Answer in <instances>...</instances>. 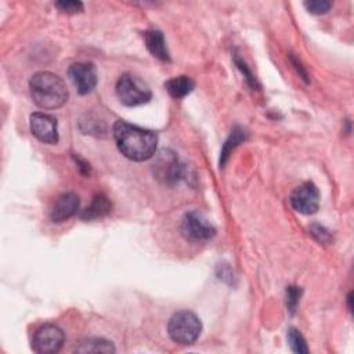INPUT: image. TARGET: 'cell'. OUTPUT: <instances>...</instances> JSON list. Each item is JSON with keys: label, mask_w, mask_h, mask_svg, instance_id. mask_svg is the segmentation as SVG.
<instances>
[{"label": "cell", "mask_w": 354, "mask_h": 354, "mask_svg": "<svg viewBox=\"0 0 354 354\" xmlns=\"http://www.w3.org/2000/svg\"><path fill=\"white\" fill-rule=\"evenodd\" d=\"M118 149L127 159L142 162L155 155L158 137L152 130L134 126L124 120H118L112 129Z\"/></svg>", "instance_id": "1"}, {"label": "cell", "mask_w": 354, "mask_h": 354, "mask_svg": "<svg viewBox=\"0 0 354 354\" xmlns=\"http://www.w3.org/2000/svg\"><path fill=\"white\" fill-rule=\"evenodd\" d=\"M30 95L35 104L43 109H57L68 100V88L64 80L47 71L37 72L29 82Z\"/></svg>", "instance_id": "2"}, {"label": "cell", "mask_w": 354, "mask_h": 354, "mask_svg": "<svg viewBox=\"0 0 354 354\" xmlns=\"http://www.w3.org/2000/svg\"><path fill=\"white\" fill-rule=\"evenodd\" d=\"M167 330L173 342L178 344H192L201 335L202 324L192 311L181 310L171 315Z\"/></svg>", "instance_id": "3"}, {"label": "cell", "mask_w": 354, "mask_h": 354, "mask_svg": "<svg viewBox=\"0 0 354 354\" xmlns=\"http://www.w3.org/2000/svg\"><path fill=\"white\" fill-rule=\"evenodd\" d=\"M116 94L122 104L127 106H137L151 100L149 87L137 76L124 73L116 83Z\"/></svg>", "instance_id": "4"}, {"label": "cell", "mask_w": 354, "mask_h": 354, "mask_svg": "<svg viewBox=\"0 0 354 354\" xmlns=\"http://www.w3.org/2000/svg\"><path fill=\"white\" fill-rule=\"evenodd\" d=\"M180 231L185 239L192 242L209 241L216 235L214 225L199 210H191L183 216Z\"/></svg>", "instance_id": "5"}, {"label": "cell", "mask_w": 354, "mask_h": 354, "mask_svg": "<svg viewBox=\"0 0 354 354\" xmlns=\"http://www.w3.org/2000/svg\"><path fill=\"white\" fill-rule=\"evenodd\" d=\"M65 335L55 324L41 325L33 335L32 348L39 354L58 353L64 344Z\"/></svg>", "instance_id": "6"}, {"label": "cell", "mask_w": 354, "mask_h": 354, "mask_svg": "<svg viewBox=\"0 0 354 354\" xmlns=\"http://www.w3.org/2000/svg\"><path fill=\"white\" fill-rule=\"evenodd\" d=\"M290 205L292 207L303 214H313L319 207V192L318 188L307 181L293 189L290 194Z\"/></svg>", "instance_id": "7"}, {"label": "cell", "mask_w": 354, "mask_h": 354, "mask_svg": "<svg viewBox=\"0 0 354 354\" xmlns=\"http://www.w3.org/2000/svg\"><path fill=\"white\" fill-rule=\"evenodd\" d=\"M30 131L44 144H55L58 141L57 119L51 115L36 112L30 115Z\"/></svg>", "instance_id": "8"}, {"label": "cell", "mask_w": 354, "mask_h": 354, "mask_svg": "<svg viewBox=\"0 0 354 354\" xmlns=\"http://www.w3.org/2000/svg\"><path fill=\"white\" fill-rule=\"evenodd\" d=\"M68 76L79 94L90 93L97 84V72L93 64L76 62L68 69Z\"/></svg>", "instance_id": "9"}, {"label": "cell", "mask_w": 354, "mask_h": 354, "mask_svg": "<svg viewBox=\"0 0 354 354\" xmlns=\"http://www.w3.org/2000/svg\"><path fill=\"white\" fill-rule=\"evenodd\" d=\"M79 196L73 192H65L58 196L54 206L50 210V218L53 223H62L72 216H75L79 210Z\"/></svg>", "instance_id": "10"}, {"label": "cell", "mask_w": 354, "mask_h": 354, "mask_svg": "<svg viewBox=\"0 0 354 354\" xmlns=\"http://www.w3.org/2000/svg\"><path fill=\"white\" fill-rule=\"evenodd\" d=\"M153 166L156 170V176L165 183H173L180 177L181 167L176 153L171 151H162Z\"/></svg>", "instance_id": "11"}, {"label": "cell", "mask_w": 354, "mask_h": 354, "mask_svg": "<svg viewBox=\"0 0 354 354\" xmlns=\"http://www.w3.org/2000/svg\"><path fill=\"white\" fill-rule=\"evenodd\" d=\"M144 41L149 53L160 61H170V54L165 41L162 32L159 30H145L144 32Z\"/></svg>", "instance_id": "12"}, {"label": "cell", "mask_w": 354, "mask_h": 354, "mask_svg": "<svg viewBox=\"0 0 354 354\" xmlns=\"http://www.w3.org/2000/svg\"><path fill=\"white\" fill-rule=\"evenodd\" d=\"M112 209L111 201L104 195V194H97L91 203L83 210L80 217L83 220H94V218H101L106 216Z\"/></svg>", "instance_id": "13"}, {"label": "cell", "mask_w": 354, "mask_h": 354, "mask_svg": "<svg viewBox=\"0 0 354 354\" xmlns=\"http://www.w3.org/2000/svg\"><path fill=\"white\" fill-rule=\"evenodd\" d=\"M195 87V83L188 76H176L165 83V88L173 98H183L189 94Z\"/></svg>", "instance_id": "14"}, {"label": "cell", "mask_w": 354, "mask_h": 354, "mask_svg": "<svg viewBox=\"0 0 354 354\" xmlns=\"http://www.w3.org/2000/svg\"><path fill=\"white\" fill-rule=\"evenodd\" d=\"M77 353H113L115 347L112 346L111 342L105 339H98V337H90L76 347Z\"/></svg>", "instance_id": "15"}, {"label": "cell", "mask_w": 354, "mask_h": 354, "mask_svg": "<svg viewBox=\"0 0 354 354\" xmlns=\"http://www.w3.org/2000/svg\"><path fill=\"white\" fill-rule=\"evenodd\" d=\"M242 141H245V131H243L241 127H235V129L231 131L228 140H227V141L224 142V145H223L221 158H220V165H224V163H225V160H227L228 155L231 153V151H232L236 145H239Z\"/></svg>", "instance_id": "16"}, {"label": "cell", "mask_w": 354, "mask_h": 354, "mask_svg": "<svg viewBox=\"0 0 354 354\" xmlns=\"http://www.w3.org/2000/svg\"><path fill=\"white\" fill-rule=\"evenodd\" d=\"M288 342H289V346H290L292 351L299 353V354L308 353V347L306 344V340L296 328H290L288 330Z\"/></svg>", "instance_id": "17"}, {"label": "cell", "mask_w": 354, "mask_h": 354, "mask_svg": "<svg viewBox=\"0 0 354 354\" xmlns=\"http://www.w3.org/2000/svg\"><path fill=\"white\" fill-rule=\"evenodd\" d=\"M304 7L307 8L308 12L319 15V14L328 12L329 8L332 7V3L326 0H310V1H304Z\"/></svg>", "instance_id": "18"}, {"label": "cell", "mask_w": 354, "mask_h": 354, "mask_svg": "<svg viewBox=\"0 0 354 354\" xmlns=\"http://www.w3.org/2000/svg\"><path fill=\"white\" fill-rule=\"evenodd\" d=\"M55 7L66 14H77L80 11H83V4L80 1H75V0H66V1H57Z\"/></svg>", "instance_id": "19"}, {"label": "cell", "mask_w": 354, "mask_h": 354, "mask_svg": "<svg viewBox=\"0 0 354 354\" xmlns=\"http://www.w3.org/2000/svg\"><path fill=\"white\" fill-rule=\"evenodd\" d=\"M300 289L297 286H289L286 290V304L290 310V313H295L296 306L299 303V297H300Z\"/></svg>", "instance_id": "20"}, {"label": "cell", "mask_w": 354, "mask_h": 354, "mask_svg": "<svg viewBox=\"0 0 354 354\" xmlns=\"http://www.w3.org/2000/svg\"><path fill=\"white\" fill-rule=\"evenodd\" d=\"M310 232H311L319 242H329V239H330L329 232H328L322 225L313 224V225L310 227Z\"/></svg>", "instance_id": "21"}]
</instances>
